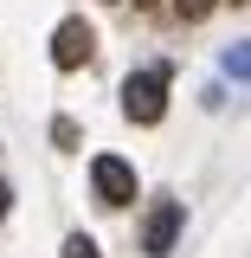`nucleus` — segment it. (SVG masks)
Segmentation results:
<instances>
[{
  "instance_id": "1",
  "label": "nucleus",
  "mask_w": 251,
  "mask_h": 258,
  "mask_svg": "<svg viewBox=\"0 0 251 258\" xmlns=\"http://www.w3.org/2000/svg\"><path fill=\"white\" fill-rule=\"evenodd\" d=\"M123 116L129 123H161L168 116V71H135L123 84Z\"/></svg>"
},
{
  "instance_id": "2",
  "label": "nucleus",
  "mask_w": 251,
  "mask_h": 258,
  "mask_svg": "<svg viewBox=\"0 0 251 258\" xmlns=\"http://www.w3.org/2000/svg\"><path fill=\"white\" fill-rule=\"evenodd\" d=\"M91 187H97L103 207H129V200H135V168H129L123 155H97L91 161Z\"/></svg>"
},
{
  "instance_id": "3",
  "label": "nucleus",
  "mask_w": 251,
  "mask_h": 258,
  "mask_svg": "<svg viewBox=\"0 0 251 258\" xmlns=\"http://www.w3.org/2000/svg\"><path fill=\"white\" fill-rule=\"evenodd\" d=\"M91 39L97 32L84 26V20H58V32H52V64H58V71H77V64L91 58Z\"/></svg>"
},
{
  "instance_id": "4",
  "label": "nucleus",
  "mask_w": 251,
  "mask_h": 258,
  "mask_svg": "<svg viewBox=\"0 0 251 258\" xmlns=\"http://www.w3.org/2000/svg\"><path fill=\"white\" fill-rule=\"evenodd\" d=\"M174 239H181V207H174V200H161L155 213H148L142 252H148V258H168V252H174Z\"/></svg>"
},
{
  "instance_id": "5",
  "label": "nucleus",
  "mask_w": 251,
  "mask_h": 258,
  "mask_svg": "<svg viewBox=\"0 0 251 258\" xmlns=\"http://www.w3.org/2000/svg\"><path fill=\"white\" fill-rule=\"evenodd\" d=\"M64 258H103V252H97L91 232H71V239H64Z\"/></svg>"
},
{
  "instance_id": "6",
  "label": "nucleus",
  "mask_w": 251,
  "mask_h": 258,
  "mask_svg": "<svg viewBox=\"0 0 251 258\" xmlns=\"http://www.w3.org/2000/svg\"><path fill=\"white\" fill-rule=\"evenodd\" d=\"M225 71H232V78H251V45H232V52H225Z\"/></svg>"
},
{
  "instance_id": "7",
  "label": "nucleus",
  "mask_w": 251,
  "mask_h": 258,
  "mask_svg": "<svg viewBox=\"0 0 251 258\" xmlns=\"http://www.w3.org/2000/svg\"><path fill=\"white\" fill-rule=\"evenodd\" d=\"M52 142H58V149H71V142H77V123H71V116H58V123H52Z\"/></svg>"
},
{
  "instance_id": "8",
  "label": "nucleus",
  "mask_w": 251,
  "mask_h": 258,
  "mask_svg": "<svg viewBox=\"0 0 251 258\" xmlns=\"http://www.w3.org/2000/svg\"><path fill=\"white\" fill-rule=\"evenodd\" d=\"M174 7H181V20H206L213 13V0H174Z\"/></svg>"
},
{
  "instance_id": "9",
  "label": "nucleus",
  "mask_w": 251,
  "mask_h": 258,
  "mask_svg": "<svg viewBox=\"0 0 251 258\" xmlns=\"http://www.w3.org/2000/svg\"><path fill=\"white\" fill-rule=\"evenodd\" d=\"M7 207H13V187H7V181H0V220H7Z\"/></svg>"
}]
</instances>
